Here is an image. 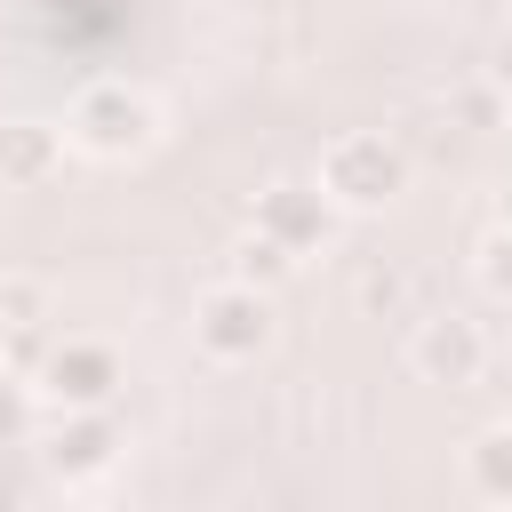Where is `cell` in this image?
<instances>
[{"label":"cell","mask_w":512,"mask_h":512,"mask_svg":"<svg viewBox=\"0 0 512 512\" xmlns=\"http://www.w3.org/2000/svg\"><path fill=\"white\" fill-rule=\"evenodd\" d=\"M312 176H320V192L344 216H376V208H392L408 192V152H400L392 128H344V136L320 144V168Z\"/></svg>","instance_id":"1"},{"label":"cell","mask_w":512,"mask_h":512,"mask_svg":"<svg viewBox=\"0 0 512 512\" xmlns=\"http://www.w3.org/2000/svg\"><path fill=\"white\" fill-rule=\"evenodd\" d=\"M64 136L88 160H144L160 144V104L136 80H88L72 96V112H64Z\"/></svg>","instance_id":"2"},{"label":"cell","mask_w":512,"mask_h":512,"mask_svg":"<svg viewBox=\"0 0 512 512\" xmlns=\"http://www.w3.org/2000/svg\"><path fill=\"white\" fill-rule=\"evenodd\" d=\"M272 328H280V312H272V288H248V280H216V288H200V304H192V344L208 352V360H256L264 344H272Z\"/></svg>","instance_id":"3"},{"label":"cell","mask_w":512,"mask_h":512,"mask_svg":"<svg viewBox=\"0 0 512 512\" xmlns=\"http://www.w3.org/2000/svg\"><path fill=\"white\" fill-rule=\"evenodd\" d=\"M120 384H128V368H120V352L104 336H56L40 352V368H32V392L48 408H112Z\"/></svg>","instance_id":"4"},{"label":"cell","mask_w":512,"mask_h":512,"mask_svg":"<svg viewBox=\"0 0 512 512\" xmlns=\"http://www.w3.org/2000/svg\"><path fill=\"white\" fill-rule=\"evenodd\" d=\"M256 224H264L288 256H328L344 208L320 192V176H272V184L256 192Z\"/></svg>","instance_id":"5"},{"label":"cell","mask_w":512,"mask_h":512,"mask_svg":"<svg viewBox=\"0 0 512 512\" xmlns=\"http://www.w3.org/2000/svg\"><path fill=\"white\" fill-rule=\"evenodd\" d=\"M120 424H112V408H64L48 432H40V464L64 480V488H80V480H104L112 464H120Z\"/></svg>","instance_id":"6"},{"label":"cell","mask_w":512,"mask_h":512,"mask_svg":"<svg viewBox=\"0 0 512 512\" xmlns=\"http://www.w3.org/2000/svg\"><path fill=\"white\" fill-rule=\"evenodd\" d=\"M408 368L424 384H480L488 376V328L464 320V312H432L408 336Z\"/></svg>","instance_id":"7"},{"label":"cell","mask_w":512,"mask_h":512,"mask_svg":"<svg viewBox=\"0 0 512 512\" xmlns=\"http://www.w3.org/2000/svg\"><path fill=\"white\" fill-rule=\"evenodd\" d=\"M64 128H48V120H0V184L16 192V184H48L56 176V160H64Z\"/></svg>","instance_id":"8"},{"label":"cell","mask_w":512,"mask_h":512,"mask_svg":"<svg viewBox=\"0 0 512 512\" xmlns=\"http://www.w3.org/2000/svg\"><path fill=\"white\" fill-rule=\"evenodd\" d=\"M296 264H304V256H288V248H280L264 224H248V232L224 248V272H232V280H248V288H280Z\"/></svg>","instance_id":"9"},{"label":"cell","mask_w":512,"mask_h":512,"mask_svg":"<svg viewBox=\"0 0 512 512\" xmlns=\"http://www.w3.org/2000/svg\"><path fill=\"white\" fill-rule=\"evenodd\" d=\"M464 480H472V496H488V504H512V424H488V432H472V448H464Z\"/></svg>","instance_id":"10"},{"label":"cell","mask_w":512,"mask_h":512,"mask_svg":"<svg viewBox=\"0 0 512 512\" xmlns=\"http://www.w3.org/2000/svg\"><path fill=\"white\" fill-rule=\"evenodd\" d=\"M448 120L472 128V136L512 128V88H504V80H456V88H448Z\"/></svg>","instance_id":"11"},{"label":"cell","mask_w":512,"mask_h":512,"mask_svg":"<svg viewBox=\"0 0 512 512\" xmlns=\"http://www.w3.org/2000/svg\"><path fill=\"white\" fill-rule=\"evenodd\" d=\"M472 272H480V288H488L496 304H512V224H496V232L472 248Z\"/></svg>","instance_id":"12"},{"label":"cell","mask_w":512,"mask_h":512,"mask_svg":"<svg viewBox=\"0 0 512 512\" xmlns=\"http://www.w3.org/2000/svg\"><path fill=\"white\" fill-rule=\"evenodd\" d=\"M400 304H408V272H400V264H368V272H360V312L392 320Z\"/></svg>","instance_id":"13"},{"label":"cell","mask_w":512,"mask_h":512,"mask_svg":"<svg viewBox=\"0 0 512 512\" xmlns=\"http://www.w3.org/2000/svg\"><path fill=\"white\" fill-rule=\"evenodd\" d=\"M40 312H48V288L24 280V272H8V280H0V320H8V328H40Z\"/></svg>","instance_id":"14"},{"label":"cell","mask_w":512,"mask_h":512,"mask_svg":"<svg viewBox=\"0 0 512 512\" xmlns=\"http://www.w3.org/2000/svg\"><path fill=\"white\" fill-rule=\"evenodd\" d=\"M32 400H40V392H32V376H16V368H0V440L32 424Z\"/></svg>","instance_id":"15"},{"label":"cell","mask_w":512,"mask_h":512,"mask_svg":"<svg viewBox=\"0 0 512 512\" xmlns=\"http://www.w3.org/2000/svg\"><path fill=\"white\" fill-rule=\"evenodd\" d=\"M0 368H8V320H0Z\"/></svg>","instance_id":"16"},{"label":"cell","mask_w":512,"mask_h":512,"mask_svg":"<svg viewBox=\"0 0 512 512\" xmlns=\"http://www.w3.org/2000/svg\"><path fill=\"white\" fill-rule=\"evenodd\" d=\"M504 224H512V184H504Z\"/></svg>","instance_id":"17"},{"label":"cell","mask_w":512,"mask_h":512,"mask_svg":"<svg viewBox=\"0 0 512 512\" xmlns=\"http://www.w3.org/2000/svg\"><path fill=\"white\" fill-rule=\"evenodd\" d=\"M504 88H512V72H504Z\"/></svg>","instance_id":"18"},{"label":"cell","mask_w":512,"mask_h":512,"mask_svg":"<svg viewBox=\"0 0 512 512\" xmlns=\"http://www.w3.org/2000/svg\"><path fill=\"white\" fill-rule=\"evenodd\" d=\"M0 192H8V184H0Z\"/></svg>","instance_id":"19"}]
</instances>
